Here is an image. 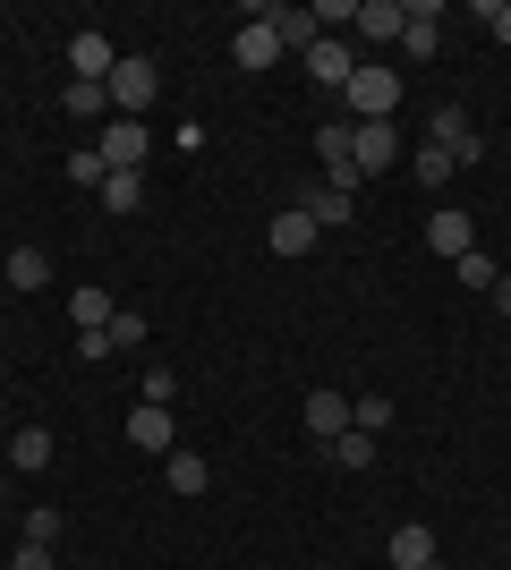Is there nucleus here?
I'll use <instances>...</instances> for the list:
<instances>
[{"mask_svg": "<svg viewBox=\"0 0 511 570\" xmlns=\"http://www.w3.org/2000/svg\"><path fill=\"white\" fill-rule=\"evenodd\" d=\"M102 95H111V111H120V119H146V102L163 95V69H154L146 51H120V69H111Z\"/></svg>", "mask_w": 511, "mask_h": 570, "instance_id": "nucleus-1", "label": "nucleus"}, {"mask_svg": "<svg viewBox=\"0 0 511 570\" xmlns=\"http://www.w3.org/2000/svg\"><path fill=\"white\" fill-rule=\"evenodd\" d=\"M316 163H324V188L358 196V119H324L316 128Z\"/></svg>", "mask_w": 511, "mask_h": 570, "instance_id": "nucleus-2", "label": "nucleus"}, {"mask_svg": "<svg viewBox=\"0 0 511 570\" xmlns=\"http://www.w3.org/2000/svg\"><path fill=\"white\" fill-rule=\"evenodd\" d=\"M341 102H350V119H392L401 111V77L375 69V60H358V77L341 86Z\"/></svg>", "mask_w": 511, "mask_h": 570, "instance_id": "nucleus-3", "label": "nucleus"}, {"mask_svg": "<svg viewBox=\"0 0 511 570\" xmlns=\"http://www.w3.org/2000/svg\"><path fill=\"white\" fill-rule=\"evenodd\" d=\"M426 145H443V154H452V163H478V154H487V137H478V119H469L461 111V102H443V111L435 119H426Z\"/></svg>", "mask_w": 511, "mask_h": 570, "instance_id": "nucleus-4", "label": "nucleus"}, {"mask_svg": "<svg viewBox=\"0 0 511 570\" xmlns=\"http://www.w3.org/2000/svg\"><path fill=\"white\" fill-rule=\"evenodd\" d=\"M298 60H307V77H316L324 95H341V86H350V77H358V51L341 43V35H316V43L298 51Z\"/></svg>", "mask_w": 511, "mask_h": 570, "instance_id": "nucleus-5", "label": "nucleus"}, {"mask_svg": "<svg viewBox=\"0 0 511 570\" xmlns=\"http://www.w3.org/2000/svg\"><path fill=\"white\" fill-rule=\"evenodd\" d=\"M111 69H120V51H111V35H69V77L77 86H111Z\"/></svg>", "mask_w": 511, "mask_h": 570, "instance_id": "nucleus-6", "label": "nucleus"}, {"mask_svg": "<svg viewBox=\"0 0 511 570\" xmlns=\"http://www.w3.org/2000/svg\"><path fill=\"white\" fill-rule=\"evenodd\" d=\"M95 154H102V163H111V170H137V163H146V154H154L146 119H120V111H111V128H102V145H95Z\"/></svg>", "mask_w": 511, "mask_h": 570, "instance_id": "nucleus-7", "label": "nucleus"}, {"mask_svg": "<svg viewBox=\"0 0 511 570\" xmlns=\"http://www.w3.org/2000/svg\"><path fill=\"white\" fill-rule=\"evenodd\" d=\"M128 443H137V452H154V460H170V452H179V426H170V409L137 401V409H128Z\"/></svg>", "mask_w": 511, "mask_h": 570, "instance_id": "nucleus-8", "label": "nucleus"}, {"mask_svg": "<svg viewBox=\"0 0 511 570\" xmlns=\"http://www.w3.org/2000/svg\"><path fill=\"white\" fill-rule=\"evenodd\" d=\"M265 238H273V256H307V247H316V214H307V205H282V214L265 222Z\"/></svg>", "mask_w": 511, "mask_h": 570, "instance_id": "nucleus-9", "label": "nucleus"}, {"mask_svg": "<svg viewBox=\"0 0 511 570\" xmlns=\"http://www.w3.org/2000/svg\"><path fill=\"white\" fill-rule=\"evenodd\" d=\"M230 60H239V69H273V60H282V35H273V26L247 9V26L230 35Z\"/></svg>", "mask_w": 511, "mask_h": 570, "instance_id": "nucleus-10", "label": "nucleus"}, {"mask_svg": "<svg viewBox=\"0 0 511 570\" xmlns=\"http://www.w3.org/2000/svg\"><path fill=\"white\" fill-rule=\"evenodd\" d=\"M426 247H435L443 264H461L469 247H478V222H469V214H452V205H443V214L426 222Z\"/></svg>", "mask_w": 511, "mask_h": 570, "instance_id": "nucleus-11", "label": "nucleus"}, {"mask_svg": "<svg viewBox=\"0 0 511 570\" xmlns=\"http://www.w3.org/2000/svg\"><path fill=\"white\" fill-rule=\"evenodd\" d=\"M392 163H401L392 119H358V179H366V170H392Z\"/></svg>", "mask_w": 511, "mask_h": 570, "instance_id": "nucleus-12", "label": "nucleus"}, {"mask_svg": "<svg viewBox=\"0 0 511 570\" xmlns=\"http://www.w3.org/2000/svg\"><path fill=\"white\" fill-rule=\"evenodd\" d=\"M401 26H410V0H358V35L366 43H401Z\"/></svg>", "mask_w": 511, "mask_h": 570, "instance_id": "nucleus-13", "label": "nucleus"}, {"mask_svg": "<svg viewBox=\"0 0 511 570\" xmlns=\"http://www.w3.org/2000/svg\"><path fill=\"white\" fill-rule=\"evenodd\" d=\"M307 434H316V443H333V434H350V401H341L333 383H324V392H307Z\"/></svg>", "mask_w": 511, "mask_h": 570, "instance_id": "nucleus-14", "label": "nucleus"}, {"mask_svg": "<svg viewBox=\"0 0 511 570\" xmlns=\"http://www.w3.org/2000/svg\"><path fill=\"white\" fill-rule=\"evenodd\" d=\"M95 196H102V214H120V222H128V214H146V170H111Z\"/></svg>", "mask_w": 511, "mask_h": 570, "instance_id": "nucleus-15", "label": "nucleus"}, {"mask_svg": "<svg viewBox=\"0 0 511 570\" xmlns=\"http://www.w3.org/2000/svg\"><path fill=\"white\" fill-rule=\"evenodd\" d=\"M392 570H435V528H392Z\"/></svg>", "mask_w": 511, "mask_h": 570, "instance_id": "nucleus-16", "label": "nucleus"}, {"mask_svg": "<svg viewBox=\"0 0 511 570\" xmlns=\"http://www.w3.org/2000/svg\"><path fill=\"white\" fill-rule=\"evenodd\" d=\"M298 205L316 214V230H341V222L358 214V196H350V188H324V179H316V188H307V196H298Z\"/></svg>", "mask_w": 511, "mask_h": 570, "instance_id": "nucleus-17", "label": "nucleus"}, {"mask_svg": "<svg viewBox=\"0 0 511 570\" xmlns=\"http://www.w3.org/2000/svg\"><path fill=\"white\" fill-rule=\"evenodd\" d=\"M111 315H120V307H111V289H95V282L69 289V324H77V333H102Z\"/></svg>", "mask_w": 511, "mask_h": 570, "instance_id": "nucleus-18", "label": "nucleus"}, {"mask_svg": "<svg viewBox=\"0 0 511 570\" xmlns=\"http://www.w3.org/2000/svg\"><path fill=\"white\" fill-rule=\"evenodd\" d=\"M256 18H265L273 35H282V51H307V43H316V18H307V9H273V0H265Z\"/></svg>", "mask_w": 511, "mask_h": 570, "instance_id": "nucleus-19", "label": "nucleus"}, {"mask_svg": "<svg viewBox=\"0 0 511 570\" xmlns=\"http://www.w3.org/2000/svg\"><path fill=\"white\" fill-rule=\"evenodd\" d=\"M452 170H461V163H452L443 145H417V154H410V179H417V188H452Z\"/></svg>", "mask_w": 511, "mask_h": 570, "instance_id": "nucleus-20", "label": "nucleus"}, {"mask_svg": "<svg viewBox=\"0 0 511 570\" xmlns=\"http://www.w3.org/2000/svg\"><path fill=\"white\" fill-rule=\"evenodd\" d=\"M163 476H170V494H205V485H214V469H205L196 452H170V460H163Z\"/></svg>", "mask_w": 511, "mask_h": 570, "instance_id": "nucleus-21", "label": "nucleus"}, {"mask_svg": "<svg viewBox=\"0 0 511 570\" xmlns=\"http://www.w3.org/2000/svg\"><path fill=\"white\" fill-rule=\"evenodd\" d=\"M9 469H26V476H35V469H51V434H43V426L9 434Z\"/></svg>", "mask_w": 511, "mask_h": 570, "instance_id": "nucleus-22", "label": "nucleus"}, {"mask_svg": "<svg viewBox=\"0 0 511 570\" xmlns=\"http://www.w3.org/2000/svg\"><path fill=\"white\" fill-rule=\"evenodd\" d=\"M43 282H51L43 247H9V289H43Z\"/></svg>", "mask_w": 511, "mask_h": 570, "instance_id": "nucleus-23", "label": "nucleus"}, {"mask_svg": "<svg viewBox=\"0 0 511 570\" xmlns=\"http://www.w3.org/2000/svg\"><path fill=\"white\" fill-rule=\"evenodd\" d=\"M102 333H111V357H120V350H146V333H154V324H146V307H120L111 324H102Z\"/></svg>", "mask_w": 511, "mask_h": 570, "instance_id": "nucleus-24", "label": "nucleus"}, {"mask_svg": "<svg viewBox=\"0 0 511 570\" xmlns=\"http://www.w3.org/2000/svg\"><path fill=\"white\" fill-rule=\"evenodd\" d=\"M452 273H461V289H478V298H494V282H503V273H494V256H487V247H469V256L452 264Z\"/></svg>", "mask_w": 511, "mask_h": 570, "instance_id": "nucleus-25", "label": "nucleus"}, {"mask_svg": "<svg viewBox=\"0 0 511 570\" xmlns=\"http://www.w3.org/2000/svg\"><path fill=\"white\" fill-rule=\"evenodd\" d=\"M333 460H341L350 476H358V469H375V434H358V426H350V434H333Z\"/></svg>", "mask_w": 511, "mask_h": 570, "instance_id": "nucleus-26", "label": "nucleus"}, {"mask_svg": "<svg viewBox=\"0 0 511 570\" xmlns=\"http://www.w3.org/2000/svg\"><path fill=\"white\" fill-rule=\"evenodd\" d=\"M350 426H358V434H384V426H392V401H384V392H366V401H350Z\"/></svg>", "mask_w": 511, "mask_h": 570, "instance_id": "nucleus-27", "label": "nucleus"}, {"mask_svg": "<svg viewBox=\"0 0 511 570\" xmlns=\"http://www.w3.org/2000/svg\"><path fill=\"white\" fill-rule=\"evenodd\" d=\"M26 546H60V511H51V502L26 511Z\"/></svg>", "mask_w": 511, "mask_h": 570, "instance_id": "nucleus-28", "label": "nucleus"}, {"mask_svg": "<svg viewBox=\"0 0 511 570\" xmlns=\"http://www.w3.org/2000/svg\"><path fill=\"white\" fill-rule=\"evenodd\" d=\"M77 179V188H102V179H111V163H102V154H69V163H60Z\"/></svg>", "mask_w": 511, "mask_h": 570, "instance_id": "nucleus-29", "label": "nucleus"}, {"mask_svg": "<svg viewBox=\"0 0 511 570\" xmlns=\"http://www.w3.org/2000/svg\"><path fill=\"white\" fill-rule=\"evenodd\" d=\"M60 102H69L77 119H95V111H111V95H102V86H77V77H69V95H60Z\"/></svg>", "mask_w": 511, "mask_h": 570, "instance_id": "nucleus-30", "label": "nucleus"}, {"mask_svg": "<svg viewBox=\"0 0 511 570\" xmlns=\"http://www.w3.org/2000/svg\"><path fill=\"white\" fill-rule=\"evenodd\" d=\"M146 401H154V409L179 401V375H170V366H146Z\"/></svg>", "mask_w": 511, "mask_h": 570, "instance_id": "nucleus-31", "label": "nucleus"}, {"mask_svg": "<svg viewBox=\"0 0 511 570\" xmlns=\"http://www.w3.org/2000/svg\"><path fill=\"white\" fill-rule=\"evenodd\" d=\"M478 18H487V35H494V43H511V0H487Z\"/></svg>", "mask_w": 511, "mask_h": 570, "instance_id": "nucleus-32", "label": "nucleus"}, {"mask_svg": "<svg viewBox=\"0 0 511 570\" xmlns=\"http://www.w3.org/2000/svg\"><path fill=\"white\" fill-rule=\"evenodd\" d=\"M9 570H51V546H18V553H9Z\"/></svg>", "mask_w": 511, "mask_h": 570, "instance_id": "nucleus-33", "label": "nucleus"}, {"mask_svg": "<svg viewBox=\"0 0 511 570\" xmlns=\"http://www.w3.org/2000/svg\"><path fill=\"white\" fill-rule=\"evenodd\" d=\"M494 315H503V324H511V282H494Z\"/></svg>", "mask_w": 511, "mask_h": 570, "instance_id": "nucleus-34", "label": "nucleus"}, {"mask_svg": "<svg viewBox=\"0 0 511 570\" xmlns=\"http://www.w3.org/2000/svg\"><path fill=\"white\" fill-rule=\"evenodd\" d=\"M0 494H9V476H0Z\"/></svg>", "mask_w": 511, "mask_h": 570, "instance_id": "nucleus-35", "label": "nucleus"}, {"mask_svg": "<svg viewBox=\"0 0 511 570\" xmlns=\"http://www.w3.org/2000/svg\"><path fill=\"white\" fill-rule=\"evenodd\" d=\"M0 383H9V366H0Z\"/></svg>", "mask_w": 511, "mask_h": 570, "instance_id": "nucleus-36", "label": "nucleus"}]
</instances>
